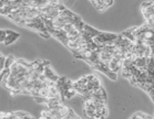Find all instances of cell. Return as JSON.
I'll return each instance as SVG.
<instances>
[{
  "mask_svg": "<svg viewBox=\"0 0 154 119\" xmlns=\"http://www.w3.org/2000/svg\"><path fill=\"white\" fill-rule=\"evenodd\" d=\"M7 30H5V29H1L0 30V40H1V42L4 43L5 40L7 39Z\"/></svg>",
  "mask_w": 154,
  "mask_h": 119,
  "instance_id": "cell-4",
  "label": "cell"
},
{
  "mask_svg": "<svg viewBox=\"0 0 154 119\" xmlns=\"http://www.w3.org/2000/svg\"><path fill=\"white\" fill-rule=\"evenodd\" d=\"M16 61H17V60L14 59L12 55L7 56V60H6V66H5V68H10V67L14 64Z\"/></svg>",
  "mask_w": 154,
  "mask_h": 119,
  "instance_id": "cell-2",
  "label": "cell"
},
{
  "mask_svg": "<svg viewBox=\"0 0 154 119\" xmlns=\"http://www.w3.org/2000/svg\"><path fill=\"white\" fill-rule=\"evenodd\" d=\"M146 1H149V2H151L152 4H154V0H146Z\"/></svg>",
  "mask_w": 154,
  "mask_h": 119,
  "instance_id": "cell-6",
  "label": "cell"
},
{
  "mask_svg": "<svg viewBox=\"0 0 154 119\" xmlns=\"http://www.w3.org/2000/svg\"><path fill=\"white\" fill-rule=\"evenodd\" d=\"M146 93L149 94V96L152 98V100H153V103H154V85L150 88V89H149V91H146Z\"/></svg>",
  "mask_w": 154,
  "mask_h": 119,
  "instance_id": "cell-5",
  "label": "cell"
},
{
  "mask_svg": "<svg viewBox=\"0 0 154 119\" xmlns=\"http://www.w3.org/2000/svg\"><path fill=\"white\" fill-rule=\"evenodd\" d=\"M7 39L5 40L4 44L5 45H9V44H11V43H14L16 40H17L19 36H20V34L19 33H17V32L12 31V30H7Z\"/></svg>",
  "mask_w": 154,
  "mask_h": 119,
  "instance_id": "cell-1",
  "label": "cell"
},
{
  "mask_svg": "<svg viewBox=\"0 0 154 119\" xmlns=\"http://www.w3.org/2000/svg\"><path fill=\"white\" fill-rule=\"evenodd\" d=\"M6 60H7V57H6L4 54L0 55V71L5 70V66H6Z\"/></svg>",
  "mask_w": 154,
  "mask_h": 119,
  "instance_id": "cell-3",
  "label": "cell"
}]
</instances>
